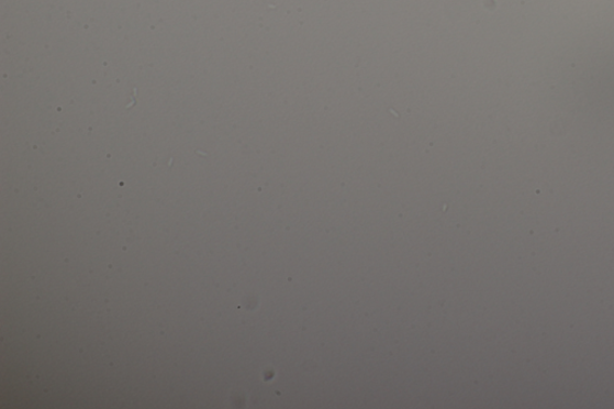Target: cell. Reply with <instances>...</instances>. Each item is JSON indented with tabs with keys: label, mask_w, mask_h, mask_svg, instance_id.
Segmentation results:
<instances>
[]
</instances>
